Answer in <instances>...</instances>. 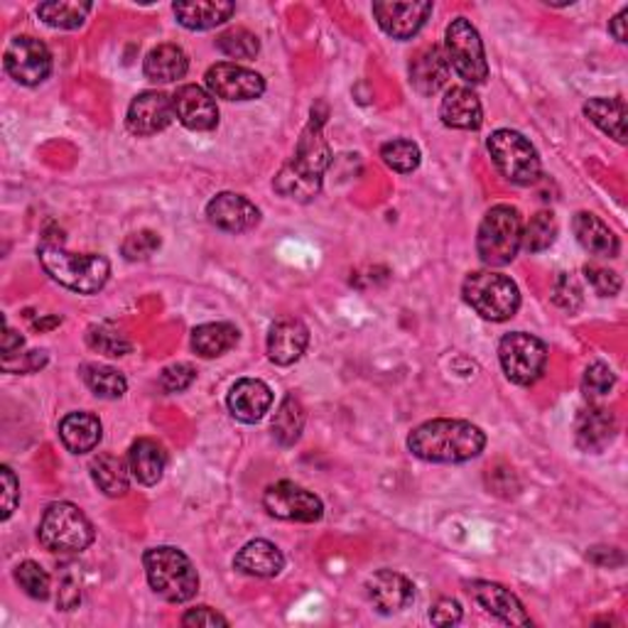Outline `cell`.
Masks as SVG:
<instances>
[{"label":"cell","mask_w":628,"mask_h":628,"mask_svg":"<svg viewBox=\"0 0 628 628\" xmlns=\"http://www.w3.org/2000/svg\"><path fill=\"white\" fill-rule=\"evenodd\" d=\"M322 125V115L312 111V119H309L307 128L299 135L295 155L285 162L275 177V189L283 197L309 201L320 195L322 177L332 162V150L327 145Z\"/></svg>","instance_id":"obj_1"},{"label":"cell","mask_w":628,"mask_h":628,"mask_svg":"<svg viewBox=\"0 0 628 628\" xmlns=\"http://www.w3.org/2000/svg\"><path fill=\"white\" fill-rule=\"evenodd\" d=\"M487 447V434L467 420H430L415 428L408 450L415 457L432 464H461L477 459Z\"/></svg>","instance_id":"obj_2"},{"label":"cell","mask_w":628,"mask_h":628,"mask_svg":"<svg viewBox=\"0 0 628 628\" xmlns=\"http://www.w3.org/2000/svg\"><path fill=\"white\" fill-rule=\"evenodd\" d=\"M40 260L52 280L79 295L99 293L111 278V263L103 256L70 254L64 248L62 231L54 234L47 231L40 246Z\"/></svg>","instance_id":"obj_3"},{"label":"cell","mask_w":628,"mask_h":628,"mask_svg":"<svg viewBox=\"0 0 628 628\" xmlns=\"http://www.w3.org/2000/svg\"><path fill=\"white\" fill-rule=\"evenodd\" d=\"M143 565L152 592L170 604H185L199 592L197 569L177 547H152L145 553Z\"/></svg>","instance_id":"obj_4"},{"label":"cell","mask_w":628,"mask_h":628,"mask_svg":"<svg viewBox=\"0 0 628 628\" xmlns=\"http://www.w3.org/2000/svg\"><path fill=\"white\" fill-rule=\"evenodd\" d=\"M520 241H524V217H520V211L510 205L491 207L479 226V258L491 268L508 266L518 256Z\"/></svg>","instance_id":"obj_5"},{"label":"cell","mask_w":628,"mask_h":628,"mask_svg":"<svg viewBox=\"0 0 628 628\" xmlns=\"http://www.w3.org/2000/svg\"><path fill=\"white\" fill-rule=\"evenodd\" d=\"M464 299L477 315L489 322H506L518 312L520 290L504 273L494 270H477L464 280Z\"/></svg>","instance_id":"obj_6"},{"label":"cell","mask_w":628,"mask_h":628,"mask_svg":"<svg viewBox=\"0 0 628 628\" xmlns=\"http://www.w3.org/2000/svg\"><path fill=\"white\" fill-rule=\"evenodd\" d=\"M37 535H40V543L47 550H52V553L76 555L84 553L94 543L96 530L82 508L66 504V501H57V504L47 506Z\"/></svg>","instance_id":"obj_7"},{"label":"cell","mask_w":628,"mask_h":628,"mask_svg":"<svg viewBox=\"0 0 628 628\" xmlns=\"http://www.w3.org/2000/svg\"><path fill=\"white\" fill-rule=\"evenodd\" d=\"M489 152L494 165L508 182H514V185L520 187L535 185L538 182L540 177L538 150L518 131L501 128L496 133H491Z\"/></svg>","instance_id":"obj_8"},{"label":"cell","mask_w":628,"mask_h":628,"mask_svg":"<svg viewBox=\"0 0 628 628\" xmlns=\"http://www.w3.org/2000/svg\"><path fill=\"white\" fill-rule=\"evenodd\" d=\"M444 54L454 72L467 84H484L489 79V62L484 42L467 17L452 21L444 33Z\"/></svg>","instance_id":"obj_9"},{"label":"cell","mask_w":628,"mask_h":628,"mask_svg":"<svg viewBox=\"0 0 628 628\" xmlns=\"http://www.w3.org/2000/svg\"><path fill=\"white\" fill-rule=\"evenodd\" d=\"M498 359L508 381L516 385H533L547 366V346L533 334L510 332L498 344Z\"/></svg>","instance_id":"obj_10"},{"label":"cell","mask_w":628,"mask_h":628,"mask_svg":"<svg viewBox=\"0 0 628 628\" xmlns=\"http://www.w3.org/2000/svg\"><path fill=\"white\" fill-rule=\"evenodd\" d=\"M263 506L270 516L290 520V524H317L324 514L322 501L293 481H278V484L268 487Z\"/></svg>","instance_id":"obj_11"},{"label":"cell","mask_w":628,"mask_h":628,"mask_svg":"<svg viewBox=\"0 0 628 628\" xmlns=\"http://www.w3.org/2000/svg\"><path fill=\"white\" fill-rule=\"evenodd\" d=\"M5 72L13 76L17 84L37 86L52 74V54L47 45L35 40L30 35H21L11 40L3 54Z\"/></svg>","instance_id":"obj_12"},{"label":"cell","mask_w":628,"mask_h":628,"mask_svg":"<svg viewBox=\"0 0 628 628\" xmlns=\"http://www.w3.org/2000/svg\"><path fill=\"white\" fill-rule=\"evenodd\" d=\"M207 89L226 101H254L266 94V79L248 66L219 62L207 70Z\"/></svg>","instance_id":"obj_13"},{"label":"cell","mask_w":628,"mask_h":628,"mask_svg":"<svg viewBox=\"0 0 628 628\" xmlns=\"http://www.w3.org/2000/svg\"><path fill=\"white\" fill-rule=\"evenodd\" d=\"M175 121V106L172 99L162 91H143L135 96L125 113V125L133 135L148 138V135H158Z\"/></svg>","instance_id":"obj_14"},{"label":"cell","mask_w":628,"mask_h":628,"mask_svg":"<svg viewBox=\"0 0 628 628\" xmlns=\"http://www.w3.org/2000/svg\"><path fill=\"white\" fill-rule=\"evenodd\" d=\"M172 106H175V119L185 125L187 131L207 133L219 125V109L214 96L197 84L180 86L175 96H172Z\"/></svg>","instance_id":"obj_15"},{"label":"cell","mask_w":628,"mask_h":628,"mask_svg":"<svg viewBox=\"0 0 628 628\" xmlns=\"http://www.w3.org/2000/svg\"><path fill=\"white\" fill-rule=\"evenodd\" d=\"M207 217L217 229L226 234H246L260 221V209L254 201L236 192H221L207 205Z\"/></svg>","instance_id":"obj_16"},{"label":"cell","mask_w":628,"mask_h":628,"mask_svg":"<svg viewBox=\"0 0 628 628\" xmlns=\"http://www.w3.org/2000/svg\"><path fill=\"white\" fill-rule=\"evenodd\" d=\"M469 596L475 602L487 608L491 616H496L498 621H504L508 626H530V616L526 614V606L520 604V599L510 592V589L501 587L496 582H484V579H477V582L467 584Z\"/></svg>","instance_id":"obj_17"},{"label":"cell","mask_w":628,"mask_h":628,"mask_svg":"<svg viewBox=\"0 0 628 628\" xmlns=\"http://www.w3.org/2000/svg\"><path fill=\"white\" fill-rule=\"evenodd\" d=\"M432 13V3H373V15L381 30L393 40H410L422 30Z\"/></svg>","instance_id":"obj_18"},{"label":"cell","mask_w":628,"mask_h":628,"mask_svg":"<svg viewBox=\"0 0 628 628\" xmlns=\"http://www.w3.org/2000/svg\"><path fill=\"white\" fill-rule=\"evenodd\" d=\"M369 599L381 614L405 612L415 602V587L405 575L393 572V569H379L366 582Z\"/></svg>","instance_id":"obj_19"},{"label":"cell","mask_w":628,"mask_h":628,"mask_svg":"<svg viewBox=\"0 0 628 628\" xmlns=\"http://www.w3.org/2000/svg\"><path fill=\"white\" fill-rule=\"evenodd\" d=\"M452 66L447 54L440 45H428L412 57L410 62V84L422 96H434L450 79Z\"/></svg>","instance_id":"obj_20"},{"label":"cell","mask_w":628,"mask_h":628,"mask_svg":"<svg viewBox=\"0 0 628 628\" xmlns=\"http://www.w3.org/2000/svg\"><path fill=\"white\" fill-rule=\"evenodd\" d=\"M440 119L454 131H479L484 123V109L479 96L467 86H452L440 103Z\"/></svg>","instance_id":"obj_21"},{"label":"cell","mask_w":628,"mask_h":628,"mask_svg":"<svg viewBox=\"0 0 628 628\" xmlns=\"http://www.w3.org/2000/svg\"><path fill=\"white\" fill-rule=\"evenodd\" d=\"M309 330L299 320H280L268 332V359L278 366H293L303 359Z\"/></svg>","instance_id":"obj_22"},{"label":"cell","mask_w":628,"mask_h":628,"mask_svg":"<svg viewBox=\"0 0 628 628\" xmlns=\"http://www.w3.org/2000/svg\"><path fill=\"white\" fill-rule=\"evenodd\" d=\"M229 410L236 420L254 424L266 418L273 405V391L258 379H241L229 393Z\"/></svg>","instance_id":"obj_23"},{"label":"cell","mask_w":628,"mask_h":628,"mask_svg":"<svg viewBox=\"0 0 628 628\" xmlns=\"http://www.w3.org/2000/svg\"><path fill=\"white\" fill-rule=\"evenodd\" d=\"M616 438V418L606 408H587L577 415L575 440L577 447L584 452H604Z\"/></svg>","instance_id":"obj_24"},{"label":"cell","mask_w":628,"mask_h":628,"mask_svg":"<svg viewBox=\"0 0 628 628\" xmlns=\"http://www.w3.org/2000/svg\"><path fill=\"white\" fill-rule=\"evenodd\" d=\"M128 467L133 479L143 487H155L165 475L168 467V452L160 442L140 438L133 442L128 452Z\"/></svg>","instance_id":"obj_25"},{"label":"cell","mask_w":628,"mask_h":628,"mask_svg":"<svg viewBox=\"0 0 628 628\" xmlns=\"http://www.w3.org/2000/svg\"><path fill=\"white\" fill-rule=\"evenodd\" d=\"M234 567L238 572L248 577H278L285 567V557L280 553L278 545L268 543V540H250L244 547L238 550L234 559Z\"/></svg>","instance_id":"obj_26"},{"label":"cell","mask_w":628,"mask_h":628,"mask_svg":"<svg viewBox=\"0 0 628 628\" xmlns=\"http://www.w3.org/2000/svg\"><path fill=\"white\" fill-rule=\"evenodd\" d=\"M172 11H175L182 27L201 33L231 21V15L236 13V5L226 3V0H197V3L192 0V3H175Z\"/></svg>","instance_id":"obj_27"},{"label":"cell","mask_w":628,"mask_h":628,"mask_svg":"<svg viewBox=\"0 0 628 628\" xmlns=\"http://www.w3.org/2000/svg\"><path fill=\"white\" fill-rule=\"evenodd\" d=\"M575 236L587 254L596 258H616L618 256V238L612 229H608L596 214L589 211H579L572 221Z\"/></svg>","instance_id":"obj_28"},{"label":"cell","mask_w":628,"mask_h":628,"mask_svg":"<svg viewBox=\"0 0 628 628\" xmlns=\"http://www.w3.org/2000/svg\"><path fill=\"white\" fill-rule=\"evenodd\" d=\"M189 70V57L177 45H158L145 57L143 72L155 84H172Z\"/></svg>","instance_id":"obj_29"},{"label":"cell","mask_w":628,"mask_h":628,"mask_svg":"<svg viewBox=\"0 0 628 628\" xmlns=\"http://www.w3.org/2000/svg\"><path fill=\"white\" fill-rule=\"evenodd\" d=\"M60 438L72 454H86L101 442V422L91 412H70L60 422Z\"/></svg>","instance_id":"obj_30"},{"label":"cell","mask_w":628,"mask_h":628,"mask_svg":"<svg viewBox=\"0 0 628 628\" xmlns=\"http://www.w3.org/2000/svg\"><path fill=\"white\" fill-rule=\"evenodd\" d=\"M241 340V332L236 330V324L231 322H209L199 324L195 332H192V349H195L201 359H217V356H224L226 352L234 349Z\"/></svg>","instance_id":"obj_31"},{"label":"cell","mask_w":628,"mask_h":628,"mask_svg":"<svg viewBox=\"0 0 628 628\" xmlns=\"http://www.w3.org/2000/svg\"><path fill=\"white\" fill-rule=\"evenodd\" d=\"M584 115L599 131H604L616 143H626V103L621 99H589L584 103Z\"/></svg>","instance_id":"obj_32"},{"label":"cell","mask_w":628,"mask_h":628,"mask_svg":"<svg viewBox=\"0 0 628 628\" xmlns=\"http://www.w3.org/2000/svg\"><path fill=\"white\" fill-rule=\"evenodd\" d=\"M91 479L106 496L119 498L128 494L131 467H125V461L113 457V454H99L91 461Z\"/></svg>","instance_id":"obj_33"},{"label":"cell","mask_w":628,"mask_h":628,"mask_svg":"<svg viewBox=\"0 0 628 628\" xmlns=\"http://www.w3.org/2000/svg\"><path fill=\"white\" fill-rule=\"evenodd\" d=\"M305 408L295 395H285L283 403L273 418V438L283 444V447H293V444L303 438L305 430Z\"/></svg>","instance_id":"obj_34"},{"label":"cell","mask_w":628,"mask_h":628,"mask_svg":"<svg viewBox=\"0 0 628 628\" xmlns=\"http://www.w3.org/2000/svg\"><path fill=\"white\" fill-rule=\"evenodd\" d=\"M82 379L86 385H89V391L94 395H99V398H106V401L123 398L125 391H128V383H125L123 373L103 364H84Z\"/></svg>","instance_id":"obj_35"},{"label":"cell","mask_w":628,"mask_h":628,"mask_svg":"<svg viewBox=\"0 0 628 628\" xmlns=\"http://www.w3.org/2000/svg\"><path fill=\"white\" fill-rule=\"evenodd\" d=\"M89 13L91 3H72V0H60V3L54 0V3L37 5V15L57 30H76V27L84 25Z\"/></svg>","instance_id":"obj_36"},{"label":"cell","mask_w":628,"mask_h":628,"mask_svg":"<svg viewBox=\"0 0 628 628\" xmlns=\"http://www.w3.org/2000/svg\"><path fill=\"white\" fill-rule=\"evenodd\" d=\"M557 236V219L553 211H540L524 226V241L520 248H526L528 254H543L550 246L555 244Z\"/></svg>","instance_id":"obj_37"},{"label":"cell","mask_w":628,"mask_h":628,"mask_svg":"<svg viewBox=\"0 0 628 628\" xmlns=\"http://www.w3.org/2000/svg\"><path fill=\"white\" fill-rule=\"evenodd\" d=\"M86 344H89L94 352L106 354V356H125L133 349L128 336H125L121 330H115V327L111 324L89 327V332H86Z\"/></svg>","instance_id":"obj_38"},{"label":"cell","mask_w":628,"mask_h":628,"mask_svg":"<svg viewBox=\"0 0 628 628\" xmlns=\"http://www.w3.org/2000/svg\"><path fill=\"white\" fill-rule=\"evenodd\" d=\"M217 47L219 52H224L231 60H254L260 52L258 37L246 30V27H231V30L221 33L217 37Z\"/></svg>","instance_id":"obj_39"},{"label":"cell","mask_w":628,"mask_h":628,"mask_svg":"<svg viewBox=\"0 0 628 628\" xmlns=\"http://www.w3.org/2000/svg\"><path fill=\"white\" fill-rule=\"evenodd\" d=\"M381 158L391 170L408 175L420 165V148L412 140H391L381 148Z\"/></svg>","instance_id":"obj_40"},{"label":"cell","mask_w":628,"mask_h":628,"mask_svg":"<svg viewBox=\"0 0 628 628\" xmlns=\"http://www.w3.org/2000/svg\"><path fill=\"white\" fill-rule=\"evenodd\" d=\"M15 582L21 584V589H23V592H25L27 596L40 599V602H45V599L52 594V579H50V575L45 572L42 565L33 563V559H27V563L17 565V569H15Z\"/></svg>","instance_id":"obj_41"},{"label":"cell","mask_w":628,"mask_h":628,"mask_svg":"<svg viewBox=\"0 0 628 628\" xmlns=\"http://www.w3.org/2000/svg\"><path fill=\"white\" fill-rule=\"evenodd\" d=\"M614 385H616V375L606 364L594 361V364L587 366L584 379H582V391L589 401L604 398V395L614 391Z\"/></svg>","instance_id":"obj_42"},{"label":"cell","mask_w":628,"mask_h":628,"mask_svg":"<svg viewBox=\"0 0 628 628\" xmlns=\"http://www.w3.org/2000/svg\"><path fill=\"white\" fill-rule=\"evenodd\" d=\"M158 248H160V236L155 234V231H135V234H131L128 238L123 241V246H121V254L125 260H148L150 256L158 254Z\"/></svg>","instance_id":"obj_43"},{"label":"cell","mask_w":628,"mask_h":628,"mask_svg":"<svg viewBox=\"0 0 628 628\" xmlns=\"http://www.w3.org/2000/svg\"><path fill=\"white\" fill-rule=\"evenodd\" d=\"M197 379L195 366L189 364H172L168 369H162L160 373V389L165 393H182L187 391Z\"/></svg>","instance_id":"obj_44"},{"label":"cell","mask_w":628,"mask_h":628,"mask_svg":"<svg viewBox=\"0 0 628 628\" xmlns=\"http://www.w3.org/2000/svg\"><path fill=\"white\" fill-rule=\"evenodd\" d=\"M584 275L589 280V285L594 287V293L602 297H614L618 290H621V278L604 266H594V263L584 266Z\"/></svg>","instance_id":"obj_45"},{"label":"cell","mask_w":628,"mask_h":628,"mask_svg":"<svg viewBox=\"0 0 628 628\" xmlns=\"http://www.w3.org/2000/svg\"><path fill=\"white\" fill-rule=\"evenodd\" d=\"M582 287H579L577 280L572 275H559L557 283H555V303L567 309V312H577L579 307H582Z\"/></svg>","instance_id":"obj_46"},{"label":"cell","mask_w":628,"mask_h":628,"mask_svg":"<svg viewBox=\"0 0 628 628\" xmlns=\"http://www.w3.org/2000/svg\"><path fill=\"white\" fill-rule=\"evenodd\" d=\"M0 484H3V514H0V518L8 520L13 516L17 501H21V484H17L11 467L0 469Z\"/></svg>","instance_id":"obj_47"},{"label":"cell","mask_w":628,"mask_h":628,"mask_svg":"<svg viewBox=\"0 0 628 628\" xmlns=\"http://www.w3.org/2000/svg\"><path fill=\"white\" fill-rule=\"evenodd\" d=\"M45 364H47L45 352H27L13 356V359H3V369L11 373H35L40 371Z\"/></svg>","instance_id":"obj_48"},{"label":"cell","mask_w":628,"mask_h":628,"mask_svg":"<svg viewBox=\"0 0 628 628\" xmlns=\"http://www.w3.org/2000/svg\"><path fill=\"white\" fill-rule=\"evenodd\" d=\"M430 621L434 626H454L461 621V604L457 599H440L438 604L430 608Z\"/></svg>","instance_id":"obj_49"},{"label":"cell","mask_w":628,"mask_h":628,"mask_svg":"<svg viewBox=\"0 0 628 628\" xmlns=\"http://www.w3.org/2000/svg\"><path fill=\"white\" fill-rule=\"evenodd\" d=\"M182 624L185 626H229V618L221 616L219 612L209 606H197V608H189V612L182 616Z\"/></svg>","instance_id":"obj_50"},{"label":"cell","mask_w":628,"mask_h":628,"mask_svg":"<svg viewBox=\"0 0 628 628\" xmlns=\"http://www.w3.org/2000/svg\"><path fill=\"white\" fill-rule=\"evenodd\" d=\"M23 344H25L23 336L17 334V332H13L11 327L5 324V334H3V359H13V356L21 354Z\"/></svg>","instance_id":"obj_51"},{"label":"cell","mask_w":628,"mask_h":628,"mask_svg":"<svg viewBox=\"0 0 628 628\" xmlns=\"http://www.w3.org/2000/svg\"><path fill=\"white\" fill-rule=\"evenodd\" d=\"M596 550L604 555V557H589V559H592V563H596V565L614 567V565H621V563H624V555L618 553L616 547H596Z\"/></svg>","instance_id":"obj_52"},{"label":"cell","mask_w":628,"mask_h":628,"mask_svg":"<svg viewBox=\"0 0 628 628\" xmlns=\"http://www.w3.org/2000/svg\"><path fill=\"white\" fill-rule=\"evenodd\" d=\"M626 17H628V8H624L621 13H618L612 23H608V33L616 37V42H626Z\"/></svg>","instance_id":"obj_53"}]
</instances>
